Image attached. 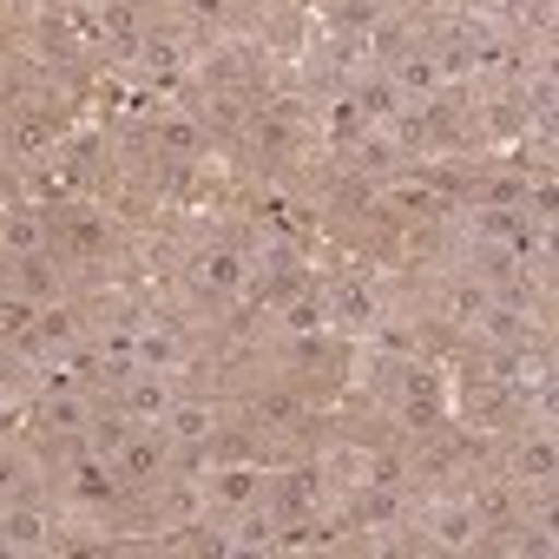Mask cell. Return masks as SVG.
<instances>
[{
    "mask_svg": "<svg viewBox=\"0 0 559 559\" xmlns=\"http://www.w3.org/2000/svg\"><path fill=\"white\" fill-rule=\"evenodd\" d=\"M526 191H533L526 171H493L487 185H474V204L480 211H526Z\"/></svg>",
    "mask_w": 559,
    "mask_h": 559,
    "instance_id": "obj_20",
    "label": "cell"
},
{
    "mask_svg": "<svg viewBox=\"0 0 559 559\" xmlns=\"http://www.w3.org/2000/svg\"><path fill=\"white\" fill-rule=\"evenodd\" d=\"M132 60H139L145 73H158V80H178V73H185V40H171V34H145Z\"/></svg>",
    "mask_w": 559,
    "mask_h": 559,
    "instance_id": "obj_23",
    "label": "cell"
},
{
    "mask_svg": "<svg viewBox=\"0 0 559 559\" xmlns=\"http://www.w3.org/2000/svg\"><path fill=\"white\" fill-rule=\"evenodd\" d=\"M158 435L171 441V454H191V448H211V441L224 435V408H217L211 395H171V408H165V421H158Z\"/></svg>",
    "mask_w": 559,
    "mask_h": 559,
    "instance_id": "obj_5",
    "label": "cell"
},
{
    "mask_svg": "<svg viewBox=\"0 0 559 559\" xmlns=\"http://www.w3.org/2000/svg\"><path fill=\"white\" fill-rule=\"evenodd\" d=\"M323 330H336L323 290H297V297L276 304V336H323Z\"/></svg>",
    "mask_w": 559,
    "mask_h": 559,
    "instance_id": "obj_14",
    "label": "cell"
},
{
    "mask_svg": "<svg viewBox=\"0 0 559 559\" xmlns=\"http://www.w3.org/2000/svg\"><path fill=\"white\" fill-rule=\"evenodd\" d=\"M106 461L119 467V480H126V487H165V480H171V467H178L171 441H165L158 428H139V421H126V435L106 448Z\"/></svg>",
    "mask_w": 559,
    "mask_h": 559,
    "instance_id": "obj_1",
    "label": "cell"
},
{
    "mask_svg": "<svg viewBox=\"0 0 559 559\" xmlns=\"http://www.w3.org/2000/svg\"><path fill=\"white\" fill-rule=\"evenodd\" d=\"M362 493V526L369 533H395L408 520V487H356Z\"/></svg>",
    "mask_w": 559,
    "mask_h": 559,
    "instance_id": "obj_19",
    "label": "cell"
},
{
    "mask_svg": "<svg viewBox=\"0 0 559 559\" xmlns=\"http://www.w3.org/2000/svg\"><path fill=\"white\" fill-rule=\"evenodd\" d=\"M487 304H493V284H487V276H480V270H454L448 290H441V323L474 336V323L487 317Z\"/></svg>",
    "mask_w": 559,
    "mask_h": 559,
    "instance_id": "obj_9",
    "label": "cell"
},
{
    "mask_svg": "<svg viewBox=\"0 0 559 559\" xmlns=\"http://www.w3.org/2000/svg\"><path fill=\"white\" fill-rule=\"evenodd\" d=\"M171 395H178V376H165V369H126L119 376V415L139 428H158Z\"/></svg>",
    "mask_w": 559,
    "mask_h": 559,
    "instance_id": "obj_6",
    "label": "cell"
},
{
    "mask_svg": "<svg viewBox=\"0 0 559 559\" xmlns=\"http://www.w3.org/2000/svg\"><path fill=\"white\" fill-rule=\"evenodd\" d=\"M552 106H559V86H552V67L539 60L533 80H526V119H533L539 132H552Z\"/></svg>",
    "mask_w": 559,
    "mask_h": 559,
    "instance_id": "obj_30",
    "label": "cell"
},
{
    "mask_svg": "<svg viewBox=\"0 0 559 559\" xmlns=\"http://www.w3.org/2000/svg\"><path fill=\"white\" fill-rule=\"evenodd\" d=\"M139 369H165V376H178V369H185V343H178L171 330L139 323Z\"/></svg>",
    "mask_w": 559,
    "mask_h": 559,
    "instance_id": "obj_22",
    "label": "cell"
},
{
    "mask_svg": "<svg viewBox=\"0 0 559 559\" xmlns=\"http://www.w3.org/2000/svg\"><path fill=\"white\" fill-rule=\"evenodd\" d=\"M552 480H559V448H552V428L539 421L533 435L513 441V487H539V493H552Z\"/></svg>",
    "mask_w": 559,
    "mask_h": 559,
    "instance_id": "obj_10",
    "label": "cell"
},
{
    "mask_svg": "<svg viewBox=\"0 0 559 559\" xmlns=\"http://www.w3.org/2000/svg\"><path fill=\"white\" fill-rule=\"evenodd\" d=\"M323 297H330V317L349 323V330H376L382 323V304H376V290L362 284V276H343V284L323 290Z\"/></svg>",
    "mask_w": 559,
    "mask_h": 559,
    "instance_id": "obj_15",
    "label": "cell"
},
{
    "mask_svg": "<svg viewBox=\"0 0 559 559\" xmlns=\"http://www.w3.org/2000/svg\"><path fill=\"white\" fill-rule=\"evenodd\" d=\"M330 132H336V145H356V139L369 132V119H362V106H356L349 93H336V99H330Z\"/></svg>",
    "mask_w": 559,
    "mask_h": 559,
    "instance_id": "obj_34",
    "label": "cell"
},
{
    "mask_svg": "<svg viewBox=\"0 0 559 559\" xmlns=\"http://www.w3.org/2000/svg\"><path fill=\"white\" fill-rule=\"evenodd\" d=\"M493 376L520 402H533V395H539V408L552 402V362H546V349H533V336L526 343H500L493 349Z\"/></svg>",
    "mask_w": 559,
    "mask_h": 559,
    "instance_id": "obj_4",
    "label": "cell"
},
{
    "mask_svg": "<svg viewBox=\"0 0 559 559\" xmlns=\"http://www.w3.org/2000/svg\"><path fill=\"white\" fill-rule=\"evenodd\" d=\"M34 323H40V304H34L27 290L0 297V343H27V336H34Z\"/></svg>",
    "mask_w": 559,
    "mask_h": 559,
    "instance_id": "obj_29",
    "label": "cell"
},
{
    "mask_svg": "<svg viewBox=\"0 0 559 559\" xmlns=\"http://www.w3.org/2000/svg\"><path fill=\"white\" fill-rule=\"evenodd\" d=\"M389 204H395L402 217H428V224L448 211V204H441V191H428V185H389Z\"/></svg>",
    "mask_w": 559,
    "mask_h": 559,
    "instance_id": "obj_31",
    "label": "cell"
},
{
    "mask_svg": "<svg viewBox=\"0 0 559 559\" xmlns=\"http://www.w3.org/2000/svg\"><path fill=\"white\" fill-rule=\"evenodd\" d=\"M250 257L237 250V243H204V250H191V263H185V284L204 297V304H230V297H243L250 290Z\"/></svg>",
    "mask_w": 559,
    "mask_h": 559,
    "instance_id": "obj_2",
    "label": "cell"
},
{
    "mask_svg": "<svg viewBox=\"0 0 559 559\" xmlns=\"http://www.w3.org/2000/svg\"><path fill=\"white\" fill-rule=\"evenodd\" d=\"M257 421L276 428V435H290V428L304 421V395H297V389H263V395H257Z\"/></svg>",
    "mask_w": 559,
    "mask_h": 559,
    "instance_id": "obj_25",
    "label": "cell"
},
{
    "mask_svg": "<svg viewBox=\"0 0 559 559\" xmlns=\"http://www.w3.org/2000/svg\"><path fill=\"white\" fill-rule=\"evenodd\" d=\"M421 526H428V546H441V552H474L487 539L480 520H474V507H467V493L461 500H428L421 507Z\"/></svg>",
    "mask_w": 559,
    "mask_h": 559,
    "instance_id": "obj_7",
    "label": "cell"
},
{
    "mask_svg": "<svg viewBox=\"0 0 559 559\" xmlns=\"http://www.w3.org/2000/svg\"><path fill=\"white\" fill-rule=\"evenodd\" d=\"M73 493H80L86 507H112V500L126 493V480H119V467H112V461L93 448L86 461H73Z\"/></svg>",
    "mask_w": 559,
    "mask_h": 559,
    "instance_id": "obj_16",
    "label": "cell"
},
{
    "mask_svg": "<svg viewBox=\"0 0 559 559\" xmlns=\"http://www.w3.org/2000/svg\"><path fill=\"white\" fill-rule=\"evenodd\" d=\"M8 152L14 158H47V152H60V132L40 112H14L8 119Z\"/></svg>",
    "mask_w": 559,
    "mask_h": 559,
    "instance_id": "obj_18",
    "label": "cell"
},
{
    "mask_svg": "<svg viewBox=\"0 0 559 559\" xmlns=\"http://www.w3.org/2000/svg\"><path fill=\"white\" fill-rule=\"evenodd\" d=\"M53 250V224L40 204H14V211H0V257L21 263V257H40Z\"/></svg>",
    "mask_w": 559,
    "mask_h": 559,
    "instance_id": "obj_8",
    "label": "cell"
},
{
    "mask_svg": "<svg viewBox=\"0 0 559 559\" xmlns=\"http://www.w3.org/2000/svg\"><path fill=\"white\" fill-rule=\"evenodd\" d=\"M467 507H474V520H480V533H493V526H507V520H520V500H513V480L500 487H480V493H467Z\"/></svg>",
    "mask_w": 559,
    "mask_h": 559,
    "instance_id": "obj_24",
    "label": "cell"
},
{
    "mask_svg": "<svg viewBox=\"0 0 559 559\" xmlns=\"http://www.w3.org/2000/svg\"><path fill=\"white\" fill-rule=\"evenodd\" d=\"M73 8H86V14H106V8H112V0H73Z\"/></svg>",
    "mask_w": 559,
    "mask_h": 559,
    "instance_id": "obj_36",
    "label": "cell"
},
{
    "mask_svg": "<svg viewBox=\"0 0 559 559\" xmlns=\"http://www.w3.org/2000/svg\"><path fill=\"white\" fill-rule=\"evenodd\" d=\"M34 343H47V349H60V356H73V349L86 343V323H80V310H67V304H40V323H34Z\"/></svg>",
    "mask_w": 559,
    "mask_h": 559,
    "instance_id": "obj_17",
    "label": "cell"
},
{
    "mask_svg": "<svg viewBox=\"0 0 559 559\" xmlns=\"http://www.w3.org/2000/svg\"><path fill=\"white\" fill-rule=\"evenodd\" d=\"M480 8L500 21V27H552V0H480Z\"/></svg>",
    "mask_w": 559,
    "mask_h": 559,
    "instance_id": "obj_28",
    "label": "cell"
},
{
    "mask_svg": "<svg viewBox=\"0 0 559 559\" xmlns=\"http://www.w3.org/2000/svg\"><path fill=\"white\" fill-rule=\"evenodd\" d=\"M21 290H27L34 304L60 290V276H53V250H40V257H21Z\"/></svg>",
    "mask_w": 559,
    "mask_h": 559,
    "instance_id": "obj_33",
    "label": "cell"
},
{
    "mask_svg": "<svg viewBox=\"0 0 559 559\" xmlns=\"http://www.w3.org/2000/svg\"><path fill=\"white\" fill-rule=\"evenodd\" d=\"M362 487H408V454H395V448H369V474H362Z\"/></svg>",
    "mask_w": 559,
    "mask_h": 559,
    "instance_id": "obj_32",
    "label": "cell"
},
{
    "mask_svg": "<svg viewBox=\"0 0 559 559\" xmlns=\"http://www.w3.org/2000/svg\"><path fill=\"white\" fill-rule=\"evenodd\" d=\"M198 145H204V126L198 119H185V112H165L158 119V152L165 158H198Z\"/></svg>",
    "mask_w": 559,
    "mask_h": 559,
    "instance_id": "obj_26",
    "label": "cell"
},
{
    "mask_svg": "<svg viewBox=\"0 0 559 559\" xmlns=\"http://www.w3.org/2000/svg\"><path fill=\"white\" fill-rule=\"evenodd\" d=\"M263 480H270V474H257V467H243V461H237V467H217V474L204 480V507H211V513H243V507L263 500Z\"/></svg>",
    "mask_w": 559,
    "mask_h": 559,
    "instance_id": "obj_13",
    "label": "cell"
},
{
    "mask_svg": "<svg viewBox=\"0 0 559 559\" xmlns=\"http://www.w3.org/2000/svg\"><path fill=\"white\" fill-rule=\"evenodd\" d=\"M99 362L112 369V382L126 369H139V323H119V330H99Z\"/></svg>",
    "mask_w": 559,
    "mask_h": 559,
    "instance_id": "obj_27",
    "label": "cell"
},
{
    "mask_svg": "<svg viewBox=\"0 0 559 559\" xmlns=\"http://www.w3.org/2000/svg\"><path fill=\"white\" fill-rule=\"evenodd\" d=\"M0 546H8V552H53L60 539H53V520H47V507L8 500V507H0Z\"/></svg>",
    "mask_w": 559,
    "mask_h": 559,
    "instance_id": "obj_11",
    "label": "cell"
},
{
    "mask_svg": "<svg viewBox=\"0 0 559 559\" xmlns=\"http://www.w3.org/2000/svg\"><path fill=\"white\" fill-rule=\"evenodd\" d=\"M402 421L408 428H435L441 421V376H435V362H402Z\"/></svg>",
    "mask_w": 559,
    "mask_h": 559,
    "instance_id": "obj_12",
    "label": "cell"
},
{
    "mask_svg": "<svg viewBox=\"0 0 559 559\" xmlns=\"http://www.w3.org/2000/svg\"><path fill=\"white\" fill-rule=\"evenodd\" d=\"M93 415H99V408H93L80 389L47 395V428H53V435H67V441H73V435H93Z\"/></svg>",
    "mask_w": 559,
    "mask_h": 559,
    "instance_id": "obj_21",
    "label": "cell"
},
{
    "mask_svg": "<svg viewBox=\"0 0 559 559\" xmlns=\"http://www.w3.org/2000/svg\"><path fill=\"white\" fill-rule=\"evenodd\" d=\"M382 73H389V86L402 93V106H435V99L448 93L441 60H435V40H408V47H395V53L382 60Z\"/></svg>",
    "mask_w": 559,
    "mask_h": 559,
    "instance_id": "obj_3",
    "label": "cell"
},
{
    "mask_svg": "<svg viewBox=\"0 0 559 559\" xmlns=\"http://www.w3.org/2000/svg\"><path fill=\"white\" fill-rule=\"evenodd\" d=\"M73 237H80V243H106V224H93V217H80V224H73Z\"/></svg>",
    "mask_w": 559,
    "mask_h": 559,
    "instance_id": "obj_35",
    "label": "cell"
}]
</instances>
